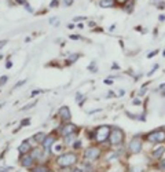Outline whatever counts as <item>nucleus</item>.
<instances>
[{
  "label": "nucleus",
  "instance_id": "nucleus-1",
  "mask_svg": "<svg viewBox=\"0 0 165 172\" xmlns=\"http://www.w3.org/2000/svg\"><path fill=\"white\" fill-rule=\"evenodd\" d=\"M76 161H77V157H76V154H73V153H68V154L61 156L59 158L56 160V163H58V165H59L61 168L70 167L73 164H76Z\"/></svg>",
  "mask_w": 165,
  "mask_h": 172
},
{
  "label": "nucleus",
  "instance_id": "nucleus-2",
  "mask_svg": "<svg viewBox=\"0 0 165 172\" xmlns=\"http://www.w3.org/2000/svg\"><path fill=\"white\" fill-rule=\"evenodd\" d=\"M124 140V134L123 131L119 130V128H114V130L110 132L109 135V142L111 145H120V143Z\"/></svg>",
  "mask_w": 165,
  "mask_h": 172
},
{
  "label": "nucleus",
  "instance_id": "nucleus-3",
  "mask_svg": "<svg viewBox=\"0 0 165 172\" xmlns=\"http://www.w3.org/2000/svg\"><path fill=\"white\" fill-rule=\"evenodd\" d=\"M110 135V128L107 125H103V127H99L96 130V132H95V139H96L99 143L105 142L106 139L109 138Z\"/></svg>",
  "mask_w": 165,
  "mask_h": 172
},
{
  "label": "nucleus",
  "instance_id": "nucleus-4",
  "mask_svg": "<svg viewBox=\"0 0 165 172\" xmlns=\"http://www.w3.org/2000/svg\"><path fill=\"white\" fill-rule=\"evenodd\" d=\"M147 140L151 143H158L165 140V131H153L147 135Z\"/></svg>",
  "mask_w": 165,
  "mask_h": 172
},
{
  "label": "nucleus",
  "instance_id": "nucleus-5",
  "mask_svg": "<svg viewBox=\"0 0 165 172\" xmlns=\"http://www.w3.org/2000/svg\"><path fill=\"white\" fill-rule=\"evenodd\" d=\"M99 156H101V151H99V149H98V147H89V149H87V150H85V158L91 160V161L96 160Z\"/></svg>",
  "mask_w": 165,
  "mask_h": 172
},
{
  "label": "nucleus",
  "instance_id": "nucleus-6",
  "mask_svg": "<svg viewBox=\"0 0 165 172\" xmlns=\"http://www.w3.org/2000/svg\"><path fill=\"white\" fill-rule=\"evenodd\" d=\"M129 150L132 151V153H140V150H142V142H140L139 138H134L131 140V143H129Z\"/></svg>",
  "mask_w": 165,
  "mask_h": 172
},
{
  "label": "nucleus",
  "instance_id": "nucleus-7",
  "mask_svg": "<svg viewBox=\"0 0 165 172\" xmlns=\"http://www.w3.org/2000/svg\"><path fill=\"white\" fill-rule=\"evenodd\" d=\"M59 116H61V118H62V120H65V121L70 120V118H72L70 109H69L68 106H64V108H61V109H59Z\"/></svg>",
  "mask_w": 165,
  "mask_h": 172
},
{
  "label": "nucleus",
  "instance_id": "nucleus-8",
  "mask_svg": "<svg viewBox=\"0 0 165 172\" xmlns=\"http://www.w3.org/2000/svg\"><path fill=\"white\" fill-rule=\"evenodd\" d=\"M76 125H73V124H66V125L62 128V135H70V134H76Z\"/></svg>",
  "mask_w": 165,
  "mask_h": 172
},
{
  "label": "nucleus",
  "instance_id": "nucleus-9",
  "mask_svg": "<svg viewBox=\"0 0 165 172\" xmlns=\"http://www.w3.org/2000/svg\"><path fill=\"white\" fill-rule=\"evenodd\" d=\"M33 160L34 158L32 157V156H25V157H22L21 164L25 168H29V167H32V165H33Z\"/></svg>",
  "mask_w": 165,
  "mask_h": 172
},
{
  "label": "nucleus",
  "instance_id": "nucleus-10",
  "mask_svg": "<svg viewBox=\"0 0 165 172\" xmlns=\"http://www.w3.org/2000/svg\"><path fill=\"white\" fill-rule=\"evenodd\" d=\"M54 142H55L54 136H47V138L44 139V142H43V146H44V149H47V150H50V149H51V146L54 145Z\"/></svg>",
  "mask_w": 165,
  "mask_h": 172
},
{
  "label": "nucleus",
  "instance_id": "nucleus-11",
  "mask_svg": "<svg viewBox=\"0 0 165 172\" xmlns=\"http://www.w3.org/2000/svg\"><path fill=\"white\" fill-rule=\"evenodd\" d=\"M29 150H30V145L28 143V140H24V142L21 143V146L18 147V151H19V153H22V154L28 153Z\"/></svg>",
  "mask_w": 165,
  "mask_h": 172
},
{
  "label": "nucleus",
  "instance_id": "nucleus-12",
  "mask_svg": "<svg viewBox=\"0 0 165 172\" xmlns=\"http://www.w3.org/2000/svg\"><path fill=\"white\" fill-rule=\"evenodd\" d=\"M164 153H165V147L160 146V147H157L156 150L153 151V157H154V158H161V157L164 156Z\"/></svg>",
  "mask_w": 165,
  "mask_h": 172
},
{
  "label": "nucleus",
  "instance_id": "nucleus-13",
  "mask_svg": "<svg viewBox=\"0 0 165 172\" xmlns=\"http://www.w3.org/2000/svg\"><path fill=\"white\" fill-rule=\"evenodd\" d=\"M124 10L128 11V13H132V10H134V0H127L124 3Z\"/></svg>",
  "mask_w": 165,
  "mask_h": 172
},
{
  "label": "nucleus",
  "instance_id": "nucleus-14",
  "mask_svg": "<svg viewBox=\"0 0 165 172\" xmlns=\"http://www.w3.org/2000/svg\"><path fill=\"white\" fill-rule=\"evenodd\" d=\"M114 4V0H101V3H99L101 7H113Z\"/></svg>",
  "mask_w": 165,
  "mask_h": 172
},
{
  "label": "nucleus",
  "instance_id": "nucleus-15",
  "mask_svg": "<svg viewBox=\"0 0 165 172\" xmlns=\"http://www.w3.org/2000/svg\"><path fill=\"white\" fill-rule=\"evenodd\" d=\"M77 58H79V54H73V55H70V57L68 58V61H66V63H68V65H70V63L76 62Z\"/></svg>",
  "mask_w": 165,
  "mask_h": 172
},
{
  "label": "nucleus",
  "instance_id": "nucleus-16",
  "mask_svg": "<svg viewBox=\"0 0 165 172\" xmlns=\"http://www.w3.org/2000/svg\"><path fill=\"white\" fill-rule=\"evenodd\" d=\"M32 157L33 158H40L41 157V150H39V149H33V151H32Z\"/></svg>",
  "mask_w": 165,
  "mask_h": 172
},
{
  "label": "nucleus",
  "instance_id": "nucleus-17",
  "mask_svg": "<svg viewBox=\"0 0 165 172\" xmlns=\"http://www.w3.org/2000/svg\"><path fill=\"white\" fill-rule=\"evenodd\" d=\"M47 136L44 134H41V132H40V134H36L34 135V139H36V140H37V142H44V139H46Z\"/></svg>",
  "mask_w": 165,
  "mask_h": 172
},
{
  "label": "nucleus",
  "instance_id": "nucleus-18",
  "mask_svg": "<svg viewBox=\"0 0 165 172\" xmlns=\"http://www.w3.org/2000/svg\"><path fill=\"white\" fill-rule=\"evenodd\" d=\"M74 139V134H70V135H66V142L68 143H72V140Z\"/></svg>",
  "mask_w": 165,
  "mask_h": 172
},
{
  "label": "nucleus",
  "instance_id": "nucleus-19",
  "mask_svg": "<svg viewBox=\"0 0 165 172\" xmlns=\"http://www.w3.org/2000/svg\"><path fill=\"white\" fill-rule=\"evenodd\" d=\"M6 81H7V76H1V77H0V87H1Z\"/></svg>",
  "mask_w": 165,
  "mask_h": 172
},
{
  "label": "nucleus",
  "instance_id": "nucleus-20",
  "mask_svg": "<svg viewBox=\"0 0 165 172\" xmlns=\"http://www.w3.org/2000/svg\"><path fill=\"white\" fill-rule=\"evenodd\" d=\"M34 172H47V168H44V167H37L36 169H34Z\"/></svg>",
  "mask_w": 165,
  "mask_h": 172
},
{
  "label": "nucleus",
  "instance_id": "nucleus-21",
  "mask_svg": "<svg viewBox=\"0 0 165 172\" xmlns=\"http://www.w3.org/2000/svg\"><path fill=\"white\" fill-rule=\"evenodd\" d=\"M56 21H58V19H56L55 17H52L50 19V24H51V25H58V22H56Z\"/></svg>",
  "mask_w": 165,
  "mask_h": 172
},
{
  "label": "nucleus",
  "instance_id": "nucleus-22",
  "mask_svg": "<svg viewBox=\"0 0 165 172\" xmlns=\"http://www.w3.org/2000/svg\"><path fill=\"white\" fill-rule=\"evenodd\" d=\"M29 118H25V120H24V121L21 123V127H24V125H29Z\"/></svg>",
  "mask_w": 165,
  "mask_h": 172
},
{
  "label": "nucleus",
  "instance_id": "nucleus-23",
  "mask_svg": "<svg viewBox=\"0 0 165 172\" xmlns=\"http://www.w3.org/2000/svg\"><path fill=\"white\" fill-rule=\"evenodd\" d=\"M156 54H158V51H153V52H150V54H147V58H153V57H154V55Z\"/></svg>",
  "mask_w": 165,
  "mask_h": 172
},
{
  "label": "nucleus",
  "instance_id": "nucleus-24",
  "mask_svg": "<svg viewBox=\"0 0 165 172\" xmlns=\"http://www.w3.org/2000/svg\"><path fill=\"white\" fill-rule=\"evenodd\" d=\"M34 105H36V102H33V103H30V105L25 106V108H24V109H22V110H28V109H29V108H32V106H34Z\"/></svg>",
  "mask_w": 165,
  "mask_h": 172
},
{
  "label": "nucleus",
  "instance_id": "nucleus-25",
  "mask_svg": "<svg viewBox=\"0 0 165 172\" xmlns=\"http://www.w3.org/2000/svg\"><path fill=\"white\" fill-rule=\"evenodd\" d=\"M132 172H143L140 168H136V167H132Z\"/></svg>",
  "mask_w": 165,
  "mask_h": 172
},
{
  "label": "nucleus",
  "instance_id": "nucleus-26",
  "mask_svg": "<svg viewBox=\"0 0 165 172\" xmlns=\"http://www.w3.org/2000/svg\"><path fill=\"white\" fill-rule=\"evenodd\" d=\"M25 7H26V10H28L29 13H33V10H32V7H30V6L28 4V3H26V4H25Z\"/></svg>",
  "mask_w": 165,
  "mask_h": 172
},
{
  "label": "nucleus",
  "instance_id": "nucleus-27",
  "mask_svg": "<svg viewBox=\"0 0 165 172\" xmlns=\"http://www.w3.org/2000/svg\"><path fill=\"white\" fill-rule=\"evenodd\" d=\"M81 99L84 101V97H81L80 94H79V95H77V102H79V103H81Z\"/></svg>",
  "mask_w": 165,
  "mask_h": 172
},
{
  "label": "nucleus",
  "instance_id": "nucleus-28",
  "mask_svg": "<svg viewBox=\"0 0 165 172\" xmlns=\"http://www.w3.org/2000/svg\"><path fill=\"white\" fill-rule=\"evenodd\" d=\"M88 69L89 70H95V69H96V67H95V63H91V65L88 66Z\"/></svg>",
  "mask_w": 165,
  "mask_h": 172
},
{
  "label": "nucleus",
  "instance_id": "nucleus-29",
  "mask_svg": "<svg viewBox=\"0 0 165 172\" xmlns=\"http://www.w3.org/2000/svg\"><path fill=\"white\" fill-rule=\"evenodd\" d=\"M26 83V80H22V81H19V83L15 84V87H19V85H22V84H25Z\"/></svg>",
  "mask_w": 165,
  "mask_h": 172
},
{
  "label": "nucleus",
  "instance_id": "nucleus-30",
  "mask_svg": "<svg viewBox=\"0 0 165 172\" xmlns=\"http://www.w3.org/2000/svg\"><path fill=\"white\" fill-rule=\"evenodd\" d=\"M160 167H161V169H165V160L160 163Z\"/></svg>",
  "mask_w": 165,
  "mask_h": 172
},
{
  "label": "nucleus",
  "instance_id": "nucleus-31",
  "mask_svg": "<svg viewBox=\"0 0 165 172\" xmlns=\"http://www.w3.org/2000/svg\"><path fill=\"white\" fill-rule=\"evenodd\" d=\"M56 4H58V0H54V1H52V3L50 4V7H55Z\"/></svg>",
  "mask_w": 165,
  "mask_h": 172
},
{
  "label": "nucleus",
  "instance_id": "nucleus-32",
  "mask_svg": "<svg viewBox=\"0 0 165 172\" xmlns=\"http://www.w3.org/2000/svg\"><path fill=\"white\" fill-rule=\"evenodd\" d=\"M6 44H7V42H6V40H1V42H0V48H1V47H4Z\"/></svg>",
  "mask_w": 165,
  "mask_h": 172
},
{
  "label": "nucleus",
  "instance_id": "nucleus-33",
  "mask_svg": "<svg viewBox=\"0 0 165 172\" xmlns=\"http://www.w3.org/2000/svg\"><path fill=\"white\" fill-rule=\"evenodd\" d=\"M84 19H85L84 17H76L74 18V21H84Z\"/></svg>",
  "mask_w": 165,
  "mask_h": 172
},
{
  "label": "nucleus",
  "instance_id": "nucleus-34",
  "mask_svg": "<svg viewBox=\"0 0 165 172\" xmlns=\"http://www.w3.org/2000/svg\"><path fill=\"white\" fill-rule=\"evenodd\" d=\"M64 3L66 6H70V4H72V0H64Z\"/></svg>",
  "mask_w": 165,
  "mask_h": 172
},
{
  "label": "nucleus",
  "instance_id": "nucleus-35",
  "mask_svg": "<svg viewBox=\"0 0 165 172\" xmlns=\"http://www.w3.org/2000/svg\"><path fill=\"white\" fill-rule=\"evenodd\" d=\"M11 66H13V63L9 61V62H7V65H6V67H7V69H11Z\"/></svg>",
  "mask_w": 165,
  "mask_h": 172
},
{
  "label": "nucleus",
  "instance_id": "nucleus-36",
  "mask_svg": "<svg viewBox=\"0 0 165 172\" xmlns=\"http://www.w3.org/2000/svg\"><path fill=\"white\" fill-rule=\"evenodd\" d=\"M157 67H158V66H157V65H156V66H154V67H153V70L150 72V73H149V76H151L153 73H154V72H156V69H157Z\"/></svg>",
  "mask_w": 165,
  "mask_h": 172
},
{
  "label": "nucleus",
  "instance_id": "nucleus-37",
  "mask_svg": "<svg viewBox=\"0 0 165 172\" xmlns=\"http://www.w3.org/2000/svg\"><path fill=\"white\" fill-rule=\"evenodd\" d=\"M132 103H134V105H140V101H139V99H135Z\"/></svg>",
  "mask_w": 165,
  "mask_h": 172
},
{
  "label": "nucleus",
  "instance_id": "nucleus-38",
  "mask_svg": "<svg viewBox=\"0 0 165 172\" xmlns=\"http://www.w3.org/2000/svg\"><path fill=\"white\" fill-rule=\"evenodd\" d=\"M17 3H19V4H26L25 0H17Z\"/></svg>",
  "mask_w": 165,
  "mask_h": 172
},
{
  "label": "nucleus",
  "instance_id": "nucleus-39",
  "mask_svg": "<svg viewBox=\"0 0 165 172\" xmlns=\"http://www.w3.org/2000/svg\"><path fill=\"white\" fill-rule=\"evenodd\" d=\"M116 1H117V3H120V4H123V3H125L127 0H116Z\"/></svg>",
  "mask_w": 165,
  "mask_h": 172
},
{
  "label": "nucleus",
  "instance_id": "nucleus-40",
  "mask_svg": "<svg viewBox=\"0 0 165 172\" xmlns=\"http://www.w3.org/2000/svg\"><path fill=\"white\" fill-rule=\"evenodd\" d=\"M70 37H72L73 40H77V39H80V37H79V36H76V34H73V36H70Z\"/></svg>",
  "mask_w": 165,
  "mask_h": 172
},
{
  "label": "nucleus",
  "instance_id": "nucleus-41",
  "mask_svg": "<svg viewBox=\"0 0 165 172\" xmlns=\"http://www.w3.org/2000/svg\"><path fill=\"white\" fill-rule=\"evenodd\" d=\"M81 146V143L80 142H77V143H74V147H76V149H77V147H80Z\"/></svg>",
  "mask_w": 165,
  "mask_h": 172
},
{
  "label": "nucleus",
  "instance_id": "nucleus-42",
  "mask_svg": "<svg viewBox=\"0 0 165 172\" xmlns=\"http://www.w3.org/2000/svg\"><path fill=\"white\" fill-rule=\"evenodd\" d=\"M111 69H119V65H117V63H114V65L111 66Z\"/></svg>",
  "mask_w": 165,
  "mask_h": 172
},
{
  "label": "nucleus",
  "instance_id": "nucleus-43",
  "mask_svg": "<svg viewBox=\"0 0 165 172\" xmlns=\"http://www.w3.org/2000/svg\"><path fill=\"white\" fill-rule=\"evenodd\" d=\"M160 21H165V15H160Z\"/></svg>",
  "mask_w": 165,
  "mask_h": 172
},
{
  "label": "nucleus",
  "instance_id": "nucleus-44",
  "mask_svg": "<svg viewBox=\"0 0 165 172\" xmlns=\"http://www.w3.org/2000/svg\"><path fill=\"white\" fill-rule=\"evenodd\" d=\"M73 26H74V25H73V24H69V25H68V28H69V29H73Z\"/></svg>",
  "mask_w": 165,
  "mask_h": 172
},
{
  "label": "nucleus",
  "instance_id": "nucleus-45",
  "mask_svg": "<svg viewBox=\"0 0 165 172\" xmlns=\"http://www.w3.org/2000/svg\"><path fill=\"white\" fill-rule=\"evenodd\" d=\"M74 172H81V169H74Z\"/></svg>",
  "mask_w": 165,
  "mask_h": 172
},
{
  "label": "nucleus",
  "instance_id": "nucleus-46",
  "mask_svg": "<svg viewBox=\"0 0 165 172\" xmlns=\"http://www.w3.org/2000/svg\"><path fill=\"white\" fill-rule=\"evenodd\" d=\"M154 1H162V0H154Z\"/></svg>",
  "mask_w": 165,
  "mask_h": 172
},
{
  "label": "nucleus",
  "instance_id": "nucleus-47",
  "mask_svg": "<svg viewBox=\"0 0 165 172\" xmlns=\"http://www.w3.org/2000/svg\"><path fill=\"white\" fill-rule=\"evenodd\" d=\"M47 172H48V171H47Z\"/></svg>",
  "mask_w": 165,
  "mask_h": 172
}]
</instances>
